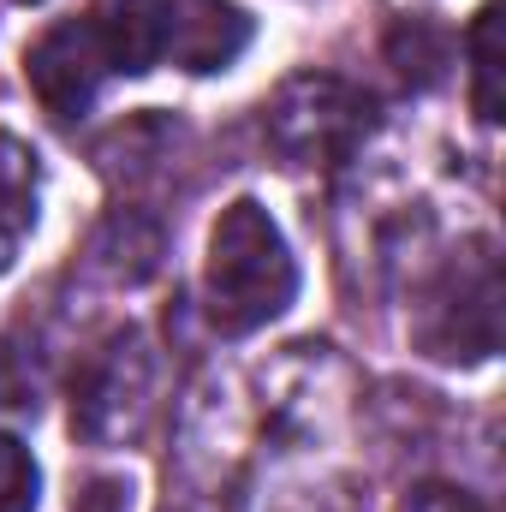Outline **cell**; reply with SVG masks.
Here are the masks:
<instances>
[{
    "label": "cell",
    "instance_id": "7a4b0ae2",
    "mask_svg": "<svg viewBox=\"0 0 506 512\" xmlns=\"http://www.w3.org/2000/svg\"><path fill=\"white\" fill-rule=\"evenodd\" d=\"M262 131L286 167H334L352 161V149L370 131V96L328 72H298L280 84V96L262 108Z\"/></svg>",
    "mask_w": 506,
    "mask_h": 512
},
{
    "label": "cell",
    "instance_id": "6da1fadb",
    "mask_svg": "<svg viewBox=\"0 0 506 512\" xmlns=\"http://www.w3.org/2000/svg\"><path fill=\"white\" fill-rule=\"evenodd\" d=\"M298 298V262L286 251L280 227L268 221V209L239 197L233 209H221L215 233H209V262H203V304L209 322L221 334H256L274 316H286Z\"/></svg>",
    "mask_w": 506,
    "mask_h": 512
},
{
    "label": "cell",
    "instance_id": "5b68a950",
    "mask_svg": "<svg viewBox=\"0 0 506 512\" xmlns=\"http://www.w3.org/2000/svg\"><path fill=\"white\" fill-rule=\"evenodd\" d=\"M24 72H30V90H36V102H42L54 120H78V114H90V102H96V96H102V84L114 78L84 18H72V24H54V30H48V36L30 48Z\"/></svg>",
    "mask_w": 506,
    "mask_h": 512
},
{
    "label": "cell",
    "instance_id": "277c9868",
    "mask_svg": "<svg viewBox=\"0 0 506 512\" xmlns=\"http://www.w3.org/2000/svg\"><path fill=\"white\" fill-rule=\"evenodd\" d=\"M155 399V358L149 340L137 328H120L78 376V399H72V429L84 441H126L143 429Z\"/></svg>",
    "mask_w": 506,
    "mask_h": 512
},
{
    "label": "cell",
    "instance_id": "7c38bea8",
    "mask_svg": "<svg viewBox=\"0 0 506 512\" xmlns=\"http://www.w3.org/2000/svg\"><path fill=\"white\" fill-rule=\"evenodd\" d=\"M0 411H36V382L18 370L6 340H0Z\"/></svg>",
    "mask_w": 506,
    "mask_h": 512
},
{
    "label": "cell",
    "instance_id": "9c48e42d",
    "mask_svg": "<svg viewBox=\"0 0 506 512\" xmlns=\"http://www.w3.org/2000/svg\"><path fill=\"white\" fill-rule=\"evenodd\" d=\"M471 102L477 120H501V6L489 0L471 24Z\"/></svg>",
    "mask_w": 506,
    "mask_h": 512
},
{
    "label": "cell",
    "instance_id": "4fadbf2b",
    "mask_svg": "<svg viewBox=\"0 0 506 512\" xmlns=\"http://www.w3.org/2000/svg\"><path fill=\"white\" fill-rule=\"evenodd\" d=\"M18 6H36V0H18Z\"/></svg>",
    "mask_w": 506,
    "mask_h": 512
},
{
    "label": "cell",
    "instance_id": "3957f363",
    "mask_svg": "<svg viewBox=\"0 0 506 512\" xmlns=\"http://www.w3.org/2000/svg\"><path fill=\"white\" fill-rule=\"evenodd\" d=\"M417 340L447 364H477L501 346V262L489 239H477L459 262H447L417 322Z\"/></svg>",
    "mask_w": 506,
    "mask_h": 512
},
{
    "label": "cell",
    "instance_id": "ba28073f",
    "mask_svg": "<svg viewBox=\"0 0 506 512\" xmlns=\"http://www.w3.org/2000/svg\"><path fill=\"white\" fill-rule=\"evenodd\" d=\"M36 191H42L36 149L18 143L12 131H0V274L18 262L30 227H36Z\"/></svg>",
    "mask_w": 506,
    "mask_h": 512
},
{
    "label": "cell",
    "instance_id": "52a82bcc",
    "mask_svg": "<svg viewBox=\"0 0 506 512\" xmlns=\"http://www.w3.org/2000/svg\"><path fill=\"white\" fill-rule=\"evenodd\" d=\"M251 42V18L227 0H173V42L167 54L185 72H221L245 54Z\"/></svg>",
    "mask_w": 506,
    "mask_h": 512
},
{
    "label": "cell",
    "instance_id": "8fae6325",
    "mask_svg": "<svg viewBox=\"0 0 506 512\" xmlns=\"http://www.w3.org/2000/svg\"><path fill=\"white\" fill-rule=\"evenodd\" d=\"M399 512H489L477 495H465V489H447V483H423V489H411Z\"/></svg>",
    "mask_w": 506,
    "mask_h": 512
},
{
    "label": "cell",
    "instance_id": "8992f818",
    "mask_svg": "<svg viewBox=\"0 0 506 512\" xmlns=\"http://www.w3.org/2000/svg\"><path fill=\"white\" fill-rule=\"evenodd\" d=\"M108 72L120 78H137L149 66L167 60V42H173V0H96L84 12Z\"/></svg>",
    "mask_w": 506,
    "mask_h": 512
},
{
    "label": "cell",
    "instance_id": "30bf717a",
    "mask_svg": "<svg viewBox=\"0 0 506 512\" xmlns=\"http://www.w3.org/2000/svg\"><path fill=\"white\" fill-rule=\"evenodd\" d=\"M0 512H36V459L12 435H0Z\"/></svg>",
    "mask_w": 506,
    "mask_h": 512
}]
</instances>
